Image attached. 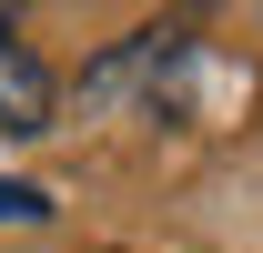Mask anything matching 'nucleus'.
Segmentation results:
<instances>
[{
  "label": "nucleus",
  "mask_w": 263,
  "mask_h": 253,
  "mask_svg": "<svg viewBox=\"0 0 263 253\" xmlns=\"http://www.w3.org/2000/svg\"><path fill=\"white\" fill-rule=\"evenodd\" d=\"M193 71H202V41L182 21H152V31H132L122 51H101L81 71V101L111 112V101H142V112H172V122H193Z\"/></svg>",
  "instance_id": "obj_1"
},
{
  "label": "nucleus",
  "mask_w": 263,
  "mask_h": 253,
  "mask_svg": "<svg viewBox=\"0 0 263 253\" xmlns=\"http://www.w3.org/2000/svg\"><path fill=\"white\" fill-rule=\"evenodd\" d=\"M51 122H61V81H51V61L21 51V41H0V132H10V142H41Z\"/></svg>",
  "instance_id": "obj_2"
},
{
  "label": "nucleus",
  "mask_w": 263,
  "mask_h": 253,
  "mask_svg": "<svg viewBox=\"0 0 263 253\" xmlns=\"http://www.w3.org/2000/svg\"><path fill=\"white\" fill-rule=\"evenodd\" d=\"M41 213H51V203H41L31 183H0V223H41Z\"/></svg>",
  "instance_id": "obj_3"
},
{
  "label": "nucleus",
  "mask_w": 263,
  "mask_h": 253,
  "mask_svg": "<svg viewBox=\"0 0 263 253\" xmlns=\"http://www.w3.org/2000/svg\"><path fill=\"white\" fill-rule=\"evenodd\" d=\"M202 10H223V0H162V21H202Z\"/></svg>",
  "instance_id": "obj_4"
},
{
  "label": "nucleus",
  "mask_w": 263,
  "mask_h": 253,
  "mask_svg": "<svg viewBox=\"0 0 263 253\" xmlns=\"http://www.w3.org/2000/svg\"><path fill=\"white\" fill-rule=\"evenodd\" d=\"M10 21H21V0H0V41H10Z\"/></svg>",
  "instance_id": "obj_5"
}]
</instances>
